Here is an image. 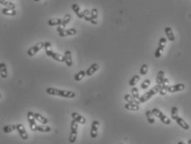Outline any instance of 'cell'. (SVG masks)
I'll return each mask as SVG.
<instances>
[{"instance_id": "6da1fadb", "label": "cell", "mask_w": 191, "mask_h": 144, "mask_svg": "<svg viewBox=\"0 0 191 144\" xmlns=\"http://www.w3.org/2000/svg\"><path fill=\"white\" fill-rule=\"evenodd\" d=\"M47 93L50 95L60 96V97H64V98H68V99H72L75 97V93L73 91H69V90H64V89H55L49 87L47 89Z\"/></svg>"}, {"instance_id": "7a4b0ae2", "label": "cell", "mask_w": 191, "mask_h": 144, "mask_svg": "<svg viewBox=\"0 0 191 144\" xmlns=\"http://www.w3.org/2000/svg\"><path fill=\"white\" fill-rule=\"evenodd\" d=\"M160 89H161V85H155L152 89H151L148 92L145 93L143 95L141 96L139 101L140 103H146V101H148L151 97H153L154 95H156L157 93L160 92Z\"/></svg>"}, {"instance_id": "3957f363", "label": "cell", "mask_w": 191, "mask_h": 144, "mask_svg": "<svg viewBox=\"0 0 191 144\" xmlns=\"http://www.w3.org/2000/svg\"><path fill=\"white\" fill-rule=\"evenodd\" d=\"M78 128H79L78 123L75 120H72L70 124V133L69 135V142L70 143H75L77 139V136H78Z\"/></svg>"}, {"instance_id": "277c9868", "label": "cell", "mask_w": 191, "mask_h": 144, "mask_svg": "<svg viewBox=\"0 0 191 144\" xmlns=\"http://www.w3.org/2000/svg\"><path fill=\"white\" fill-rule=\"evenodd\" d=\"M151 111H152V113H153L154 116L158 118L161 123H163V124H165V125H170V124H171V119H170L168 117L166 116V115H165L163 113H162L161 110H159V109H157V108H154V109L151 110Z\"/></svg>"}, {"instance_id": "5b68a950", "label": "cell", "mask_w": 191, "mask_h": 144, "mask_svg": "<svg viewBox=\"0 0 191 144\" xmlns=\"http://www.w3.org/2000/svg\"><path fill=\"white\" fill-rule=\"evenodd\" d=\"M166 45V38L165 37H161L159 40V44H158V47L157 48L156 51H155V57L156 58H160L161 56V54L163 52L165 47Z\"/></svg>"}, {"instance_id": "8992f818", "label": "cell", "mask_w": 191, "mask_h": 144, "mask_svg": "<svg viewBox=\"0 0 191 144\" xmlns=\"http://www.w3.org/2000/svg\"><path fill=\"white\" fill-rule=\"evenodd\" d=\"M27 121L29 123V126H30V128L31 130L33 131H37V124L36 123V118L34 117V113L32 112V111H29L27 112Z\"/></svg>"}, {"instance_id": "52a82bcc", "label": "cell", "mask_w": 191, "mask_h": 144, "mask_svg": "<svg viewBox=\"0 0 191 144\" xmlns=\"http://www.w3.org/2000/svg\"><path fill=\"white\" fill-rule=\"evenodd\" d=\"M44 45H45V42H38V43H36L33 47H32L28 49V51H27V55H29V56L35 55L39 51H41V49L44 47Z\"/></svg>"}, {"instance_id": "ba28073f", "label": "cell", "mask_w": 191, "mask_h": 144, "mask_svg": "<svg viewBox=\"0 0 191 144\" xmlns=\"http://www.w3.org/2000/svg\"><path fill=\"white\" fill-rule=\"evenodd\" d=\"M17 131H18L19 136L22 140H27L28 138V133H27L25 127L22 124H17Z\"/></svg>"}, {"instance_id": "9c48e42d", "label": "cell", "mask_w": 191, "mask_h": 144, "mask_svg": "<svg viewBox=\"0 0 191 144\" xmlns=\"http://www.w3.org/2000/svg\"><path fill=\"white\" fill-rule=\"evenodd\" d=\"M99 122L98 120H94L92 125H91V129H90V137L92 138H96L98 137V131L99 128Z\"/></svg>"}, {"instance_id": "30bf717a", "label": "cell", "mask_w": 191, "mask_h": 144, "mask_svg": "<svg viewBox=\"0 0 191 144\" xmlns=\"http://www.w3.org/2000/svg\"><path fill=\"white\" fill-rule=\"evenodd\" d=\"M169 82H170V80L167 79V78H165L164 79V81L162 82V84L161 85V89H160V92H159V94L161 95H166V93L168 92V88H169Z\"/></svg>"}, {"instance_id": "8fae6325", "label": "cell", "mask_w": 191, "mask_h": 144, "mask_svg": "<svg viewBox=\"0 0 191 144\" xmlns=\"http://www.w3.org/2000/svg\"><path fill=\"white\" fill-rule=\"evenodd\" d=\"M71 117H72L73 120L76 121L78 124H82V125L86 124V118L84 116L80 115V114L76 113V112H73V113L71 114Z\"/></svg>"}, {"instance_id": "7c38bea8", "label": "cell", "mask_w": 191, "mask_h": 144, "mask_svg": "<svg viewBox=\"0 0 191 144\" xmlns=\"http://www.w3.org/2000/svg\"><path fill=\"white\" fill-rule=\"evenodd\" d=\"M77 33V30L75 28H70V29H65L63 31H61L58 32L59 36L61 37H65L68 36H74Z\"/></svg>"}, {"instance_id": "4fadbf2b", "label": "cell", "mask_w": 191, "mask_h": 144, "mask_svg": "<svg viewBox=\"0 0 191 144\" xmlns=\"http://www.w3.org/2000/svg\"><path fill=\"white\" fill-rule=\"evenodd\" d=\"M185 86L184 84H176L174 85H171L168 88V92L169 93H175V92H180L184 90Z\"/></svg>"}, {"instance_id": "5bb4252c", "label": "cell", "mask_w": 191, "mask_h": 144, "mask_svg": "<svg viewBox=\"0 0 191 144\" xmlns=\"http://www.w3.org/2000/svg\"><path fill=\"white\" fill-rule=\"evenodd\" d=\"M64 57H65V62L66 64V66L68 67H71L72 65H73V61H72V55H71V51L66 50L65 51V54H64Z\"/></svg>"}, {"instance_id": "9a60e30c", "label": "cell", "mask_w": 191, "mask_h": 144, "mask_svg": "<svg viewBox=\"0 0 191 144\" xmlns=\"http://www.w3.org/2000/svg\"><path fill=\"white\" fill-rule=\"evenodd\" d=\"M99 64H97V63L92 64L89 68L87 69V70H86V76H92L95 72H97V71L99 70Z\"/></svg>"}, {"instance_id": "2e32d148", "label": "cell", "mask_w": 191, "mask_h": 144, "mask_svg": "<svg viewBox=\"0 0 191 144\" xmlns=\"http://www.w3.org/2000/svg\"><path fill=\"white\" fill-rule=\"evenodd\" d=\"M91 23L93 25H96L99 22V13H98V9L97 8H93L91 10Z\"/></svg>"}, {"instance_id": "e0dca14e", "label": "cell", "mask_w": 191, "mask_h": 144, "mask_svg": "<svg viewBox=\"0 0 191 144\" xmlns=\"http://www.w3.org/2000/svg\"><path fill=\"white\" fill-rule=\"evenodd\" d=\"M165 32L166 37L169 41H174L175 40V34L172 31V28H170V27H166L165 28Z\"/></svg>"}, {"instance_id": "ac0fdd59", "label": "cell", "mask_w": 191, "mask_h": 144, "mask_svg": "<svg viewBox=\"0 0 191 144\" xmlns=\"http://www.w3.org/2000/svg\"><path fill=\"white\" fill-rule=\"evenodd\" d=\"M7 66L5 63H3L1 62L0 63V76H1V78L2 79H6L7 77Z\"/></svg>"}, {"instance_id": "d6986e66", "label": "cell", "mask_w": 191, "mask_h": 144, "mask_svg": "<svg viewBox=\"0 0 191 144\" xmlns=\"http://www.w3.org/2000/svg\"><path fill=\"white\" fill-rule=\"evenodd\" d=\"M72 10L75 13V14L77 15V17L79 18H84V13L81 11L80 7L77 4V3H73L72 6H71Z\"/></svg>"}, {"instance_id": "ffe728a7", "label": "cell", "mask_w": 191, "mask_h": 144, "mask_svg": "<svg viewBox=\"0 0 191 144\" xmlns=\"http://www.w3.org/2000/svg\"><path fill=\"white\" fill-rule=\"evenodd\" d=\"M124 99L127 101V103H133V104H137V105H139V104L141 103L138 99H135L133 96L130 95L128 94L124 95Z\"/></svg>"}, {"instance_id": "44dd1931", "label": "cell", "mask_w": 191, "mask_h": 144, "mask_svg": "<svg viewBox=\"0 0 191 144\" xmlns=\"http://www.w3.org/2000/svg\"><path fill=\"white\" fill-rule=\"evenodd\" d=\"M34 117L35 118H36V120L38 121V122L41 124H44V125H45V124H47L48 122H49V120H48L47 118L42 116L39 113H34Z\"/></svg>"}, {"instance_id": "7402d4cb", "label": "cell", "mask_w": 191, "mask_h": 144, "mask_svg": "<svg viewBox=\"0 0 191 144\" xmlns=\"http://www.w3.org/2000/svg\"><path fill=\"white\" fill-rule=\"evenodd\" d=\"M175 121H176V123H177L178 125H179L180 127H181V128H182L183 129H184V130H189V129H190V125L187 124L182 118L179 117Z\"/></svg>"}, {"instance_id": "603a6c76", "label": "cell", "mask_w": 191, "mask_h": 144, "mask_svg": "<svg viewBox=\"0 0 191 144\" xmlns=\"http://www.w3.org/2000/svg\"><path fill=\"white\" fill-rule=\"evenodd\" d=\"M44 48H45V51H46V54L47 56H52V55L54 54V51L52 50V47H51V42L49 41H46L45 42V45H44Z\"/></svg>"}, {"instance_id": "cb8c5ba5", "label": "cell", "mask_w": 191, "mask_h": 144, "mask_svg": "<svg viewBox=\"0 0 191 144\" xmlns=\"http://www.w3.org/2000/svg\"><path fill=\"white\" fill-rule=\"evenodd\" d=\"M47 24L51 27H54V26H61L62 24L61 18H51L49 19L47 22Z\"/></svg>"}, {"instance_id": "d4e9b609", "label": "cell", "mask_w": 191, "mask_h": 144, "mask_svg": "<svg viewBox=\"0 0 191 144\" xmlns=\"http://www.w3.org/2000/svg\"><path fill=\"white\" fill-rule=\"evenodd\" d=\"M2 14L3 15H7V16H15L17 14V11L16 9H12V8H7V7H4L1 10Z\"/></svg>"}, {"instance_id": "484cf974", "label": "cell", "mask_w": 191, "mask_h": 144, "mask_svg": "<svg viewBox=\"0 0 191 144\" xmlns=\"http://www.w3.org/2000/svg\"><path fill=\"white\" fill-rule=\"evenodd\" d=\"M0 4L4 6L5 7H7V8H12V9H15L16 8L15 4H14L13 3L10 2L9 0H0Z\"/></svg>"}, {"instance_id": "4316f807", "label": "cell", "mask_w": 191, "mask_h": 144, "mask_svg": "<svg viewBox=\"0 0 191 144\" xmlns=\"http://www.w3.org/2000/svg\"><path fill=\"white\" fill-rule=\"evenodd\" d=\"M16 129H17V125H15V124H9V125L4 126L3 128V131L5 133H10L13 132Z\"/></svg>"}, {"instance_id": "83f0119b", "label": "cell", "mask_w": 191, "mask_h": 144, "mask_svg": "<svg viewBox=\"0 0 191 144\" xmlns=\"http://www.w3.org/2000/svg\"><path fill=\"white\" fill-rule=\"evenodd\" d=\"M125 109L127 110H129V111H134V112H136L138 110H140V107L139 105L137 104H133V103H127L125 104Z\"/></svg>"}, {"instance_id": "f1b7e54d", "label": "cell", "mask_w": 191, "mask_h": 144, "mask_svg": "<svg viewBox=\"0 0 191 144\" xmlns=\"http://www.w3.org/2000/svg\"><path fill=\"white\" fill-rule=\"evenodd\" d=\"M146 116L147 118V121L150 124H153L155 123V118H154V114L152 113V111L151 110H147L146 112Z\"/></svg>"}, {"instance_id": "f546056e", "label": "cell", "mask_w": 191, "mask_h": 144, "mask_svg": "<svg viewBox=\"0 0 191 144\" xmlns=\"http://www.w3.org/2000/svg\"><path fill=\"white\" fill-rule=\"evenodd\" d=\"M86 76V71L85 70H80L78 73H76L74 76L75 81H80L82 79L84 78V76Z\"/></svg>"}, {"instance_id": "4dcf8cb0", "label": "cell", "mask_w": 191, "mask_h": 144, "mask_svg": "<svg viewBox=\"0 0 191 144\" xmlns=\"http://www.w3.org/2000/svg\"><path fill=\"white\" fill-rule=\"evenodd\" d=\"M164 79H165V72L163 70H160L158 72L157 76V85H161L162 82L164 81Z\"/></svg>"}, {"instance_id": "1f68e13d", "label": "cell", "mask_w": 191, "mask_h": 144, "mask_svg": "<svg viewBox=\"0 0 191 144\" xmlns=\"http://www.w3.org/2000/svg\"><path fill=\"white\" fill-rule=\"evenodd\" d=\"M178 118H179V110L177 107L174 106L171 109V118L175 121Z\"/></svg>"}, {"instance_id": "d6a6232c", "label": "cell", "mask_w": 191, "mask_h": 144, "mask_svg": "<svg viewBox=\"0 0 191 144\" xmlns=\"http://www.w3.org/2000/svg\"><path fill=\"white\" fill-rule=\"evenodd\" d=\"M70 19H71V16H70V14H65V17H64V18L62 19V24L61 25V27L63 28H65L66 25L70 22Z\"/></svg>"}, {"instance_id": "836d02e7", "label": "cell", "mask_w": 191, "mask_h": 144, "mask_svg": "<svg viewBox=\"0 0 191 144\" xmlns=\"http://www.w3.org/2000/svg\"><path fill=\"white\" fill-rule=\"evenodd\" d=\"M84 13V19L86 21V22H91V10H89V9H84L83 11Z\"/></svg>"}, {"instance_id": "e575fe53", "label": "cell", "mask_w": 191, "mask_h": 144, "mask_svg": "<svg viewBox=\"0 0 191 144\" xmlns=\"http://www.w3.org/2000/svg\"><path fill=\"white\" fill-rule=\"evenodd\" d=\"M51 128L49 126H46V125H38L37 126V131L41 132V133H49L51 132Z\"/></svg>"}, {"instance_id": "d590c367", "label": "cell", "mask_w": 191, "mask_h": 144, "mask_svg": "<svg viewBox=\"0 0 191 144\" xmlns=\"http://www.w3.org/2000/svg\"><path fill=\"white\" fill-rule=\"evenodd\" d=\"M51 57H52V59H54L55 61H56V62H65V57H64V55H61V54H59V53L54 52V54L52 55Z\"/></svg>"}, {"instance_id": "8d00e7d4", "label": "cell", "mask_w": 191, "mask_h": 144, "mask_svg": "<svg viewBox=\"0 0 191 144\" xmlns=\"http://www.w3.org/2000/svg\"><path fill=\"white\" fill-rule=\"evenodd\" d=\"M140 80V76H137V75H135V76H132V78L129 81V85L130 86H132V87H134L135 85H136L137 82Z\"/></svg>"}, {"instance_id": "74e56055", "label": "cell", "mask_w": 191, "mask_h": 144, "mask_svg": "<svg viewBox=\"0 0 191 144\" xmlns=\"http://www.w3.org/2000/svg\"><path fill=\"white\" fill-rule=\"evenodd\" d=\"M132 95L133 96L135 99H140V98H141V96L139 95V90L138 89L136 88V87H133L132 89Z\"/></svg>"}, {"instance_id": "f35d334b", "label": "cell", "mask_w": 191, "mask_h": 144, "mask_svg": "<svg viewBox=\"0 0 191 144\" xmlns=\"http://www.w3.org/2000/svg\"><path fill=\"white\" fill-rule=\"evenodd\" d=\"M151 80L149 79H146L141 84V89H148V87L150 86Z\"/></svg>"}, {"instance_id": "ab89813d", "label": "cell", "mask_w": 191, "mask_h": 144, "mask_svg": "<svg viewBox=\"0 0 191 144\" xmlns=\"http://www.w3.org/2000/svg\"><path fill=\"white\" fill-rule=\"evenodd\" d=\"M147 71H148V66L146 64H143L140 69V74L142 76H145V75H146Z\"/></svg>"}, {"instance_id": "60d3db41", "label": "cell", "mask_w": 191, "mask_h": 144, "mask_svg": "<svg viewBox=\"0 0 191 144\" xmlns=\"http://www.w3.org/2000/svg\"><path fill=\"white\" fill-rule=\"evenodd\" d=\"M177 144H185L184 143V142H182V141H180V142H179V143H178Z\"/></svg>"}, {"instance_id": "b9f144b4", "label": "cell", "mask_w": 191, "mask_h": 144, "mask_svg": "<svg viewBox=\"0 0 191 144\" xmlns=\"http://www.w3.org/2000/svg\"><path fill=\"white\" fill-rule=\"evenodd\" d=\"M188 144H191V139H189V140H188Z\"/></svg>"}, {"instance_id": "7bdbcfd3", "label": "cell", "mask_w": 191, "mask_h": 144, "mask_svg": "<svg viewBox=\"0 0 191 144\" xmlns=\"http://www.w3.org/2000/svg\"><path fill=\"white\" fill-rule=\"evenodd\" d=\"M39 1H41V0H34V2H39Z\"/></svg>"}, {"instance_id": "ee69618b", "label": "cell", "mask_w": 191, "mask_h": 144, "mask_svg": "<svg viewBox=\"0 0 191 144\" xmlns=\"http://www.w3.org/2000/svg\"><path fill=\"white\" fill-rule=\"evenodd\" d=\"M120 144H123V143H120Z\"/></svg>"}]
</instances>
